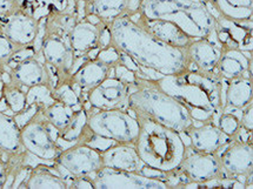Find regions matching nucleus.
Masks as SVG:
<instances>
[{
	"mask_svg": "<svg viewBox=\"0 0 253 189\" xmlns=\"http://www.w3.org/2000/svg\"><path fill=\"white\" fill-rule=\"evenodd\" d=\"M112 45L133 58L140 67L151 68L163 76L183 72L190 67L186 49L157 39L127 13L110 24Z\"/></svg>",
	"mask_w": 253,
	"mask_h": 189,
	"instance_id": "f257e3e1",
	"label": "nucleus"
},
{
	"mask_svg": "<svg viewBox=\"0 0 253 189\" xmlns=\"http://www.w3.org/2000/svg\"><path fill=\"white\" fill-rule=\"evenodd\" d=\"M156 81L163 91L186 106L194 122L215 123L223 111V79L217 73L190 67Z\"/></svg>",
	"mask_w": 253,
	"mask_h": 189,
	"instance_id": "f03ea898",
	"label": "nucleus"
},
{
	"mask_svg": "<svg viewBox=\"0 0 253 189\" xmlns=\"http://www.w3.org/2000/svg\"><path fill=\"white\" fill-rule=\"evenodd\" d=\"M128 111L135 119H150L179 133L194 122L186 106L163 91L156 80L137 78L129 93Z\"/></svg>",
	"mask_w": 253,
	"mask_h": 189,
	"instance_id": "7ed1b4c3",
	"label": "nucleus"
},
{
	"mask_svg": "<svg viewBox=\"0 0 253 189\" xmlns=\"http://www.w3.org/2000/svg\"><path fill=\"white\" fill-rule=\"evenodd\" d=\"M137 120L139 134L134 147L144 165L164 173L178 169L186 151L181 133L145 117Z\"/></svg>",
	"mask_w": 253,
	"mask_h": 189,
	"instance_id": "20e7f679",
	"label": "nucleus"
},
{
	"mask_svg": "<svg viewBox=\"0 0 253 189\" xmlns=\"http://www.w3.org/2000/svg\"><path fill=\"white\" fill-rule=\"evenodd\" d=\"M137 11L149 19L171 21L192 39L208 38L217 24L203 0H143Z\"/></svg>",
	"mask_w": 253,
	"mask_h": 189,
	"instance_id": "39448f33",
	"label": "nucleus"
},
{
	"mask_svg": "<svg viewBox=\"0 0 253 189\" xmlns=\"http://www.w3.org/2000/svg\"><path fill=\"white\" fill-rule=\"evenodd\" d=\"M88 126L97 136L116 144L134 145L139 134V122L128 110L87 111Z\"/></svg>",
	"mask_w": 253,
	"mask_h": 189,
	"instance_id": "423d86ee",
	"label": "nucleus"
},
{
	"mask_svg": "<svg viewBox=\"0 0 253 189\" xmlns=\"http://www.w3.org/2000/svg\"><path fill=\"white\" fill-rule=\"evenodd\" d=\"M39 112L32 121L21 128V142L31 155L46 162L54 163L63 148L57 142V136L52 134V127L42 113Z\"/></svg>",
	"mask_w": 253,
	"mask_h": 189,
	"instance_id": "0eeeda50",
	"label": "nucleus"
},
{
	"mask_svg": "<svg viewBox=\"0 0 253 189\" xmlns=\"http://www.w3.org/2000/svg\"><path fill=\"white\" fill-rule=\"evenodd\" d=\"M55 163L72 176H91L104 167L101 150L87 144H73L64 148L55 157Z\"/></svg>",
	"mask_w": 253,
	"mask_h": 189,
	"instance_id": "6e6552de",
	"label": "nucleus"
},
{
	"mask_svg": "<svg viewBox=\"0 0 253 189\" xmlns=\"http://www.w3.org/2000/svg\"><path fill=\"white\" fill-rule=\"evenodd\" d=\"M95 189L112 188H169V185L164 180L147 178L137 172H126L103 167L91 175Z\"/></svg>",
	"mask_w": 253,
	"mask_h": 189,
	"instance_id": "1a4fd4ad",
	"label": "nucleus"
},
{
	"mask_svg": "<svg viewBox=\"0 0 253 189\" xmlns=\"http://www.w3.org/2000/svg\"><path fill=\"white\" fill-rule=\"evenodd\" d=\"M179 172L186 179L190 184H202L208 180L223 176L220 157L217 153H203L192 150L190 146H186L184 159L179 166ZM198 187V186H197Z\"/></svg>",
	"mask_w": 253,
	"mask_h": 189,
	"instance_id": "9d476101",
	"label": "nucleus"
},
{
	"mask_svg": "<svg viewBox=\"0 0 253 189\" xmlns=\"http://www.w3.org/2000/svg\"><path fill=\"white\" fill-rule=\"evenodd\" d=\"M217 154L220 157L225 178L237 179L244 184L240 178H246L253 169L252 141H243L238 138H233Z\"/></svg>",
	"mask_w": 253,
	"mask_h": 189,
	"instance_id": "9b49d317",
	"label": "nucleus"
},
{
	"mask_svg": "<svg viewBox=\"0 0 253 189\" xmlns=\"http://www.w3.org/2000/svg\"><path fill=\"white\" fill-rule=\"evenodd\" d=\"M132 85L109 76L91 91L82 94L92 107L98 110H128Z\"/></svg>",
	"mask_w": 253,
	"mask_h": 189,
	"instance_id": "f8f14e48",
	"label": "nucleus"
},
{
	"mask_svg": "<svg viewBox=\"0 0 253 189\" xmlns=\"http://www.w3.org/2000/svg\"><path fill=\"white\" fill-rule=\"evenodd\" d=\"M40 52L44 55L45 63L51 65L59 72L61 81H69L76 59L69 38L58 36L44 37Z\"/></svg>",
	"mask_w": 253,
	"mask_h": 189,
	"instance_id": "ddd939ff",
	"label": "nucleus"
},
{
	"mask_svg": "<svg viewBox=\"0 0 253 189\" xmlns=\"http://www.w3.org/2000/svg\"><path fill=\"white\" fill-rule=\"evenodd\" d=\"M183 134L189 140V145L186 146L203 153H218L233 139L224 134L212 121L199 122V125L193 123L190 128L183 132Z\"/></svg>",
	"mask_w": 253,
	"mask_h": 189,
	"instance_id": "4468645a",
	"label": "nucleus"
},
{
	"mask_svg": "<svg viewBox=\"0 0 253 189\" xmlns=\"http://www.w3.org/2000/svg\"><path fill=\"white\" fill-rule=\"evenodd\" d=\"M0 30L15 45L26 47L33 44L38 38L40 24L32 14L17 11L8 17Z\"/></svg>",
	"mask_w": 253,
	"mask_h": 189,
	"instance_id": "2eb2a0df",
	"label": "nucleus"
},
{
	"mask_svg": "<svg viewBox=\"0 0 253 189\" xmlns=\"http://www.w3.org/2000/svg\"><path fill=\"white\" fill-rule=\"evenodd\" d=\"M221 53L223 48L210 38L193 39L186 47L190 67L203 72L217 73V66Z\"/></svg>",
	"mask_w": 253,
	"mask_h": 189,
	"instance_id": "dca6fc26",
	"label": "nucleus"
},
{
	"mask_svg": "<svg viewBox=\"0 0 253 189\" xmlns=\"http://www.w3.org/2000/svg\"><path fill=\"white\" fill-rule=\"evenodd\" d=\"M101 159L104 167L126 172L140 173L141 168L145 166L135 151L134 145H111L105 150H101Z\"/></svg>",
	"mask_w": 253,
	"mask_h": 189,
	"instance_id": "f3484780",
	"label": "nucleus"
},
{
	"mask_svg": "<svg viewBox=\"0 0 253 189\" xmlns=\"http://www.w3.org/2000/svg\"><path fill=\"white\" fill-rule=\"evenodd\" d=\"M8 81L20 87H30L48 83V74L45 64H42L36 57H30L10 67Z\"/></svg>",
	"mask_w": 253,
	"mask_h": 189,
	"instance_id": "a211bd4d",
	"label": "nucleus"
},
{
	"mask_svg": "<svg viewBox=\"0 0 253 189\" xmlns=\"http://www.w3.org/2000/svg\"><path fill=\"white\" fill-rule=\"evenodd\" d=\"M111 67L100 63L97 59H88L75 73L71 74L70 81L77 86L82 94L94 88L110 76Z\"/></svg>",
	"mask_w": 253,
	"mask_h": 189,
	"instance_id": "6ab92c4d",
	"label": "nucleus"
},
{
	"mask_svg": "<svg viewBox=\"0 0 253 189\" xmlns=\"http://www.w3.org/2000/svg\"><path fill=\"white\" fill-rule=\"evenodd\" d=\"M217 73L221 79L232 80L251 76V58L246 57L240 49H223L217 66Z\"/></svg>",
	"mask_w": 253,
	"mask_h": 189,
	"instance_id": "aec40b11",
	"label": "nucleus"
},
{
	"mask_svg": "<svg viewBox=\"0 0 253 189\" xmlns=\"http://www.w3.org/2000/svg\"><path fill=\"white\" fill-rule=\"evenodd\" d=\"M252 76H240L232 80L223 79V107L228 106L244 110L252 104Z\"/></svg>",
	"mask_w": 253,
	"mask_h": 189,
	"instance_id": "412c9836",
	"label": "nucleus"
},
{
	"mask_svg": "<svg viewBox=\"0 0 253 189\" xmlns=\"http://www.w3.org/2000/svg\"><path fill=\"white\" fill-rule=\"evenodd\" d=\"M105 24V23H103ZM100 25H94L87 19L77 21L69 34V41L75 55H83L93 48H98Z\"/></svg>",
	"mask_w": 253,
	"mask_h": 189,
	"instance_id": "4be33fe9",
	"label": "nucleus"
},
{
	"mask_svg": "<svg viewBox=\"0 0 253 189\" xmlns=\"http://www.w3.org/2000/svg\"><path fill=\"white\" fill-rule=\"evenodd\" d=\"M95 134L88 126V115L85 108H80L73 114L72 120L63 131L58 133V140L66 142V144H87L89 145Z\"/></svg>",
	"mask_w": 253,
	"mask_h": 189,
	"instance_id": "5701e85b",
	"label": "nucleus"
},
{
	"mask_svg": "<svg viewBox=\"0 0 253 189\" xmlns=\"http://www.w3.org/2000/svg\"><path fill=\"white\" fill-rule=\"evenodd\" d=\"M19 188H52V189H64L69 188V182L59 174L57 168L42 165H37L30 169L29 175L26 176L25 181L21 184Z\"/></svg>",
	"mask_w": 253,
	"mask_h": 189,
	"instance_id": "b1692460",
	"label": "nucleus"
},
{
	"mask_svg": "<svg viewBox=\"0 0 253 189\" xmlns=\"http://www.w3.org/2000/svg\"><path fill=\"white\" fill-rule=\"evenodd\" d=\"M21 129L12 114L0 111V154H18L25 151L21 142Z\"/></svg>",
	"mask_w": 253,
	"mask_h": 189,
	"instance_id": "393cba45",
	"label": "nucleus"
},
{
	"mask_svg": "<svg viewBox=\"0 0 253 189\" xmlns=\"http://www.w3.org/2000/svg\"><path fill=\"white\" fill-rule=\"evenodd\" d=\"M128 0H91L86 2V15H95L105 24H111L114 19L127 12Z\"/></svg>",
	"mask_w": 253,
	"mask_h": 189,
	"instance_id": "a878e982",
	"label": "nucleus"
},
{
	"mask_svg": "<svg viewBox=\"0 0 253 189\" xmlns=\"http://www.w3.org/2000/svg\"><path fill=\"white\" fill-rule=\"evenodd\" d=\"M75 112L76 111L72 107L67 106L60 101H55L48 107H46L42 113H44L48 123L59 133L69 125Z\"/></svg>",
	"mask_w": 253,
	"mask_h": 189,
	"instance_id": "bb28decb",
	"label": "nucleus"
},
{
	"mask_svg": "<svg viewBox=\"0 0 253 189\" xmlns=\"http://www.w3.org/2000/svg\"><path fill=\"white\" fill-rule=\"evenodd\" d=\"M242 114L243 110L224 106L220 115L218 116L217 121H215V125L219 127V129L224 134L230 136V138H234L238 134L239 129L242 128V125H240Z\"/></svg>",
	"mask_w": 253,
	"mask_h": 189,
	"instance_id": "cd10ccee",
	"label": "nucleus"
},
{
	"mask_svg": "<svg viewBox=\"0 0 253 189\" xmlns=\"http://www.w3.org/2000/svg\"><path fill=\"white\" fill-rule=\"evenodd\" d=\"M52 95H53L55 101L63 102V104L67 105V106L72 107L75 111L83 108L82 92L70 80L58 85L52 91Z\"/></svg>",
	"mask_w": 253,
	"mask_h": 189,
	"instance_id": "c85d7f7f",
	"label": "nucleus"
},
{
	"mask_svg": "<svg viewBox=\"0 0 253 189\" xmlns=\"http://www.w3.org/2000/svg\"><path fill=\"white\" fill-rule=\"evenodd\" d=\"M26 92L27 89L20 87V86L14 85L11 81H5L2 101L5 102L7 110L13 115L20 113L26 107Z\"/></svg>",
	"mask_w": 253,
	"mask_h": 189,
	"instance_id": "c756f323",
	"label": "nucleus"
},
{
	"mask_svg": "<svg viewBox=\"0 0 253 189\" xmlns=\"http://www.w3.org/2000/svg\"><path fill=\"white\" fill-rule=\"evenodd\" d=\"M55 102L53 95H52V88L48 83L37 85L30 87L26 92V104H38L42 108L48 107Z\"/></svg>",
	"mask_w": 253,
	"mask_h": 189,
	"instance_id": "7c9ffc66",
	"label": "nucleus"
},
{
	"mask_svg": "<svg viewBox=\"0 0 253 189\" xmlns=\"http://www.w3.org/2000/svg\"><path fill=\"white\" fill-rule=\"evenodd\" d=\"M20 48L18 45H15L14 42H12L7 37L2 33V31L0 30V68L4 71V67H6L10 63L11 58L13 57V54L17 51H19Z\"/></svg>",
	"mask_w": 253,
	"mask_h": 189,
	"instance_id": "2f4dec72",
	"label": "nucleus"
},
{
	"mask_svg": "<svg viewBox=\"0 0 253 189\" xmlns=\"http://www.w3.org/2000/svg\"><path fill=\"white\" fill-rule=\"evenodd\" d=\"M42 111H44V108H42L38 104L26 105V107L24 108L20 113L14 114L13 117H14L15 122H17V125L19 126V128L21 129L24 126H26L30 121H32V120L37 116V114Z\"/></svg>",
	"mask_w": 253,
	"mask_h": 189,
	"instance_id": "473e14b6",
	"label": "nucleus"
},
{
	"mask_svg": "<svg viewBox=\"0 0 253 189\" xmlns=\"http://www.w3.org/2000/svg\"><path fill=\"white\" fill-rule=\"evenodd\" d=\"M97 60H99L100 63H103L112 68L114 65H117L119 63V59H120V52L119 49L116 47V46L110 45L107 47L101 48L98 52L97 57H95Z\"/></svg>",
	"mask_w": 253,
	"mask_h": 189,
	"instance_id": "72a5a7b5",
	"label": "nucleus"
},
{
	"mask_svg": "<svg viewBox=\"0 0 253 189\" xmlns=\"http://www.w3.org/2000/svg\"><path fill=\"white\" fill-rule=\"evenodd\" d=\"M110 76L119 79L120 81L128 83V85H133V83L137 81V76H135L133 71L128 70L127 67H125L124 65H122L120 63L114 65V66L111 68Z\"/></svg>",
	"mask_w": 253,
	"mask_h": 189,
	"instance_id": "f704fd0d",
	"label": "nucleus"
},
{
	"mask_svg": "<svg viewBox=\"0 0 253 189\" xmlns=\"http://www.w3.org/2000/svg\"><path fill=\"white\" fill-rule=\"evenodd\" d=\"M240 125H242V128L245 129V131L250 133L253 132V102L243 110Z\"/></svg>",
	"mask_w": 253,
	"mask_h": 189,
	"instance_id": "c9c22d12",
	"label": "nucleus"
},
{
	"mask_svg": "<svg viewBox=\"0 0 253 189\" xmlns=\"http://www.w3.org/2000/svg\"><path fill=\"white\" fill-rule=\"evenodd\" d=\"M19 1L18 0H0V18L5 17V15H11L19 8Z\"/></svg>",
	"mask_w": 253,
	"mask_h": 189,
	"instance_id": "e433bc0d",
	"label": "nucleus"
},
{
	"mask_svg": "<svg viewBox=\"0 0 253 189\" xmlns=\"http://www.w3.org/2000/svg\"><path fill=\"white\" fill-rule=\"evenodd\" d=\"M70 188H94L91 176H75L70 184Z\"/></svg>",
	"mask_w": 253,
	"mask_h": 189,
	"instance_id": "4c0bfd02",
	"label": "nucleus"
},
{
	"mask_svg": "<svg viewBox=\"0 0 253 189\" xmlns=\"http://www.w3.org/2000/svg\"><path fill=\"white\" fill-rule=\"evenodd\" d=\"M8 175H10V169H8L7 163H6L5 160L0 157V188L5 187Z\"/></svg>",
	"mask_w": 253,
	"mask_h": 189,
	"instance_id": "58836bf2",
	"label": "nucleus"
},
{
	"mask_svg": "<svg viewBox=\"0 0 253 189\" xmlns=\"http://www.w3.org/2000/svg\"><path fill=\"white\" fill-rule=\"evenodd\" d=\"M4 87H5V79H4V71L0 68V104L4 97Z\"/></svg>",
	"mask_w": 253,
	"mask_h": 189,
	"instance_id": "ea45409f",
	"label": "nucleus"
},
{
	"mask_svg": "<svg viewBox=\"0 0 253 189\" xmlns=\"http://www.w3.org/2000/svg\"><path fill=\"white\" fill-rule=\"evenodd\" d=\"M77 1H78V0H77ZM80 1H86V2H88V1H91V0H80Z\"/></svg>",
	"mask_w": 253,
	"mask_h": 189,
	"instance_id": "a19ab883",
	"label": "nucleus"
}]
</instances>
